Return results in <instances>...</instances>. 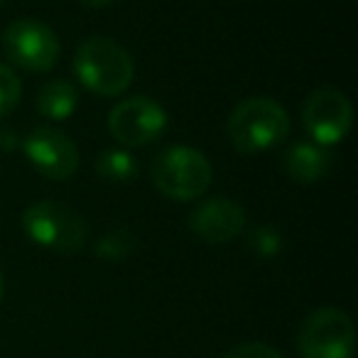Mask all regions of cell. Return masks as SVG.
I'll return each instance as SVG.
<instances>
[{"instance_id": "obj_1", "label": "cell", "mask_w": 358, "mask_h": 358, "mask_svg": "<svg viewBox=\"0 0 358 358\" xmlns=\"http://www.w3.org/2000/svg\"><path fill=\"white\" fill-rule=\"evenodd\" d=\"M289 115L275 99L253 96L241 101L229 115V140L241 155H258L278 148L289 135Z\"/></svg>"}, {"instance_id": "obj_2", "label": "cell", "mask_w": 358, "mask_h": 358, "mask_svg": "<svg viewBox=\"0 0 358 358\" xmlns=\"http://www.w3.org/2000/svg\"><path fill=\"white\" fill-rule=\"evenodd\" d=\"M74 74L96 96H118L135 74L133 57L110 37H89L74 55Z\"/></svg>"}, {"instance_id": "obj_3", "label": "cell", "mask_w": 358, "mask_h": 358, "mask_svg": "<svg viewBox=\"0 0 358 358\" xmlns=\"http://www.w3.org/2000/svg\"><path fill=\"white\" fill-rule=\"evenodd\" d=\"M150 177L157 192L174 201H194L211 187L214 169L204 152L189 145L164 148L150 164Z\"/></svg>"}, {"instance_id": "obj_4", "label": "cell", "mask_w": 358, "mask_h": 358, "mask_svg": "<svg viewBox=\"0 0 358 358\" xmlns=\"http://www.w3.org/2000/svg\"><path fill=\"white\" fill-rule=\"evenodd\" d=\"M22 231L40 248L55 253H76L84 248L89 226L71 206L59 201H37L22 211Z\"/></svg>"}, {"instance_id": "obj_5", "label": "cell", "mask_w": 358, "mask_h": 358, "mask_svg": "<svg viewBox=\"0 0 358 358\" xmlns=\"http://www.w3.org/2000/svg\"><path fill=\"white\" fill-rule=\"evenodd\" d=\"M356 348V329L346 312L322 307L302 322L297 351L302 358H351Z\"/></svg>"}, {"instance_id": "obj_6", "label": "cell", "mask_w": 358, "mask_h": 358, "mask_svg": "<svg viewBox=\"0 0 358 358\" xmlns=\"http://www.w3.org/2000/svg\"><path fill=\"white\" fill-rule=\"evenodd\" d=\"M302 123L312 143L334 148L348 135L353 125V108L346 94L334 86L312 91L302 106Z\"/></svg>"}, {"instance_id": "obj_7", "label": "cell", "mask_w": 358, "mask_h": 358, "mask_svg": "<svg viewBox=\"0 0 358 358\" xmlns=\"http://www.w3.org/2000/svg\"><path fill=\"white\" fill-rule=\"evenodd\" d=\"M8 59L25 71H50L59 59V37L50 25L32 17L15 20L3 35Z\"/></svg>"}, {"instance_id": "obj_8", "label": "cell", "mask_w": 358, "mask_h": 358, "mask_svg": "<svg viewBox=\"0 0 358 358\" xmlns=\"http://www.w3.org/2000/svg\"><path fill=\"white\" fill-rule=\"evenodd\" d=\"M167 128V110L150 96L123 99L108 115V130L123 148H143Z\"/></svg>"}, {"instance_id": "obj_9", "label": "cell", "mask_w": 358, "mask_h": 358, "mask_svg": "<svg viewBox=\"0 0 358 358\" xmlns=\"http://www.w3.org/2000/svg\"><path fill=\"white\" fill-rule=\"evenodd\" d=\"M22 150L32 167L42 177L55 179V182L71 179L79 169V148L74 145V140L50 125H40L32 130L22 140Z\"/></svg>"}, {"instance_id": "obj_10", "label": "cell", "mask_w": 358, "mask_h": 358, "mask_svg": "<svg viewBox=\"0 0 358 358\" xmlns=\"http://www.w3.org/2000/svg\"><path fill=\"white\" fill-rule=\"evenodd\" d=\"M189 229L211 245L229 243L245 231V209L229 196H214L192 211Z\"/></svg>"}, {"instance_id": "obj_11", "label": "cell", "mask_w": 358, "mask_h": 358, "mask_svg": "<svg viewBox=\"0 0 358 358\" xmlns=\"http://www.w3.org/2000/svg\"><path fill=\"white\" fill-rule=\"evenodd\" d=\"M282 169L297 185H314L331 169V150L317 143H294L285 150Z\"/></svg>"}, {"instance_id": "obj_12", "label": "cell", "mask_w": 358, "mask_h": 358, "mask_svg": "<svg viewBox=\"0 0 358 358\" xmlns=\"http://www.w3.org/2000/svg\"><path fill=\"white\" fill-rule=\"evenodd\" d=\"M79 108V91L71 81L52 79L37 96V110L50 120H69Z\"/></svg>"}, {"instance_id": "obj_13", "label": "cell", "mask_w": 358, "mask_h": 358, "mask_svg": "<svg viewBox=\"0 0 358 358\" xmlns=\"http://www.w3.org/2000/svg\"><path fill=\"white\" fill-rule=\"evenodd\" d=\"M96 172L110 185H128L138 177V159H135L133 152L123 148L106 150L96 157Z\"/></svg>"}, {"instance_id": "obj_14", "label": "cell", "mask_w": 358, "mask_h": 358, "mask_svg": "<svg viewBox=\"0 0 358 358\" xmlns=\"http://www.w3.org/2000/svg\"><path fill=\"white\" fill-rule=\"evenodd\" d=\"M138 248V238L130 229H110L96 241V258L108 260V263H120V260L130 258Z\"/></svg>"}, {"instance_id": "obj_15", "label": "cell", "mask_w": 358, "mask_h": 358, "mask_svg": "<svg viewBox=\"0 0 358 358\" xmlns=\"http://www.w3.org/2000/svg\"><path fill=\"white\" fill-rule=\"evenodd\" d=\"M245 245L258 258H275L282 250V234L275 226H255L245 234Z\"/></svg>"}, {"instance_id": "obj_16", "label": "cell", "mask_w": 358, "mask_h": 358, "mask_svg": "<svg viewBox=\"0 0 358 358\" xmlns=\"http://www.w3.org/2000/svg\"><path fill=\"white\" fill-rule=\"evenodd\" d=\"M20 96H22L20 76L8 64L0 62V118L15 110V106L20 103Z\"/></svg>"}, {"instance_id": "obj_17", "label": "cell", "mask_w": 358, "mask_h": 358, "mask_svg": "<svg viewBox=\"0 0 358 358\" xmlns=\"http://www.w3.org/2000/svg\"><path fill=\"white\" fill-rule=\"evenodd\" d=\"M224 358H282V353L263 341H245L231 348Z\"/></svg>"}, {"instance_id": "obj_18", "label": "cell", "mask_w": 358, "mask_h": 358, "mask_svg": "<svg viewBox=\"0 0 358 358\" xmlns=\"http://www.w3.org/2000/svg\"><path fill=\"white\" fill-rule=\"evenodd\" d=\"M81 6H86V8H94V10H99V8H106V6H110L113 0H79Z\"/></svg>"}, {"instance_id": "obj_19", "label": "cell", "mask_w": 358, "mask_h": 358, "mask_svg": "<svg viewBox=\"0 0 358 358\" xmlns=\"http://www.w3.org/2000/svg\"><path fill=\"white\" fill-rule=\"evenodd\" d=\"M3 294H6V278L0 273V302H3Z\"/></svg>"}, {"instance_id": "obj_20", "label": "cell", "mask_w": 358, "mask_h": 358, "mask_svg": "<svg viewBox=\"0 0 358 358\" xmlns=\"http://www.w3.org/2000/svg\"><path fill=\"white\" fill-rule=\"evenodd\" d=\"M3 3H6V0H0V6H3Z\"/></svg>"}]
</instances>
